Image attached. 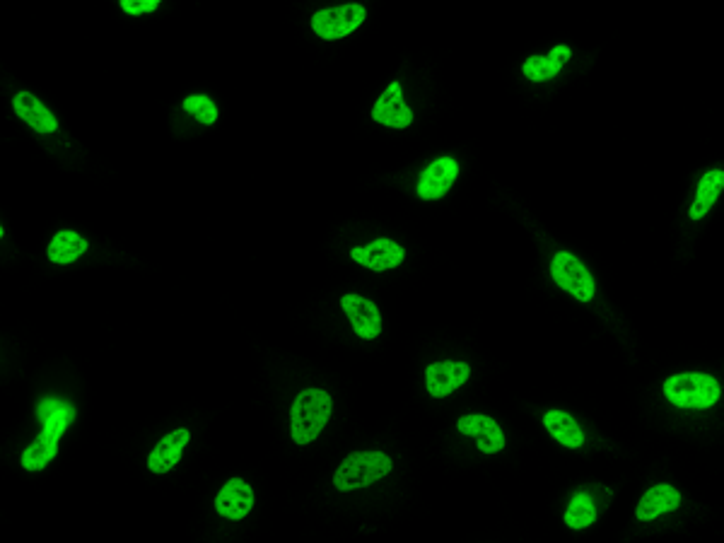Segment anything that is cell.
Listing matches in <instances>:
<instances>
[{"label":"cell","mask_w":724,"mask_h":543,"mask_svg":"<svg viewBox=\"0 0 724 543\" xmlns=\"http://www.w3.org/2000/svg\"><path fill=\"white\" fill-rule=\"evenodd\" d=\"M331 411H334V401L324 389H302L290 408V432L295 445L302 447L317 440L329 423Z\"/></svg>","instance_id":"obj_1"},{"label":"cell","mask_w":724,"mask_h":543,"mask_svg":"<svg viewBox=\"0 0 724 543\" xmlns=\"http://www.w3.org/2000/svg\"><path fill=\"white\" fill-rule=\"evenodd\" d=\"M394 461L384 452H353L341 461L334 474V486L341 493L358 488H370L391 474Z\"/></svg>","instance_id":"obj_2"},{"label":"cell","mask_w":724,"mask_h":543,"mask_svg":"<svg viewBox=\"0 0 724 543\" xmlns=\"http://www.w3.org/2000/svg\"><path fill=\"white\" fill-rule=\"evenodd\" d=\"M664 396L676 408L705 411L720 401L722 389L715 377L703 375V372H683V375H674L664 382Z\"/></svg>","instance_id":"obj_3"},{"label":"cell","mask_w":724,"mask_h":543,"mask_svg":"<svg viewBox=\"0 0 724 543\" xmlns=\"http://www.w3.org/2000/svg\"><path fill=\"white\" fill-rule=\"evenodd\" d=\"M75 411L66 404H61L51 413L49 418L44 420V428L34 437V442L29 445L25 452H22V469L25 471H42L46 469L51 459H56L58 454V440L63 437V432L68 430V425L73 423Z\"/></svg>","instance_id":"obj_4"},{"label":"cell","mask_w":724,"mask_h":543,"mask_svg":"<svg viewBox=\"0 0 724 543\" xmlns=\"http://www.w3.org/2000/svg\"><path fill=\"white\" fill-rule=\"evenodd\" d=\"M367 20V10L360 3H346L336 5V8L319 10L312 15V29L319 39L326 42H338V39L348 37L358 29L362 22Z\"/></svg>","instance_id":"obj_5"},{"label":"cell","mask_w":724,"mask_h":543,"mask_svg":"<svg viewBox=\"0 0 724 543\" xmlns=\"http://www.w3.org/2000/svg\"><path fill=\"white\" fill-rule=\"evenodd\" d=\"M551 276L565 293L577 297L580 302H589L594 297V278L587 266L570 251H558L551 261Z\"/></svg>","instance_id":"obj_6"},{"label":"cell","mask_w":724,"mask_h":543,"mask_svg":"<svg viewBox=\"0 0 724 543\" xmlns=\"http://www.w3.org/2000/svg\"><path fill=\"white\" fill-rule=\"evenodd\" d=\"M457 177V160H454V157H440V160H435L420 172L416 194L423 198V201H437V198L449 194V189H452Z\"/></svg>","instance_id":"obj_7"},{"label":"cell","mask_w":724,"mask_h":543,"mask_svg":"<svg viewBox=\"0 0 724 543\" xmlns=\"http://www.w3.org/2000/svg\"><path fill=\"white\" fill-rule=\"evenodd\" d=\"M471 367L466 362H454V360H442L432 362L425 370V387H428V394L435 396V399H445V396L454 394L461 384L469 382Z\"/></svg>","instance_id":"obj_8"},{"label":"cell","mask_w":724,"mask_h":543,"mask_svg":"<svg viewBox=\"0 0 724 543\" xmlns=\"http://www.w3.org/2000/svg\"><path fill=\"white\" fill-rule=\"evenodd\" d=\"M350 259H353L355 264L370 268V271H391V268L401 266V261L406 259V249L401 247V244L382 237L365 244V247H355L350 251Z\"/></svg>","instance_id":"obj_9"},{"label":"cell","mask_w":724,"mask_h":543,"mask_svg":"<svg viewBox=\"0 0 724 543\" xmlns=\"http://www.w3.org/2000/svg\"><path fill=\"white\" fill-rule=\"evenodd\" d=\"M341 309L348 314L353 331L365 341H372L382 334V314H379L377 305L362 295H343Z\"/></svg>","instance_id":"obj_10"},{"label":"cell","mask_w":724,"mask_h":543,"mask_svg":"<svg viewBox=\"0 0 724 543\" xmlns=\"http://www.w3.org/2000/svg\"><path fill=\"white\" fill-rule=\"evenodd\" d=\"M251 507H254V490L242 478H230L215 495V512L230 519V522H239V519L247 517Z\"/></svg>","instance_id":"obj_11"},{"label":"cell","mask_w":724,"mask_h":543,"mask_svg":"<svg viewBox=\"0 0 724 543\" xmlns=\"http://www.w3.org/2000/svg\"><path fill=\"white\" fill-rule=\"evenodd\" d=\"M372 119L389 128H408L413 124V112L406 104L404 90L399 83H391L372 107Z\"/></svg>","instance_id":"obj_12"},{"label":"cell","mask_w":724,"mask_h":543,"mask_svg":"<svg viewBox=\"0 0 724 543\" xmlns=\"http://www.w3.org/2000/svg\"><path fill=\"white\" fill-rule=\"evenodd\" d=\"M457 430L461 435L474 437L478 449L483 454H498L505 449V435H502L500 425L493 418L481 416V413H471V416H461L457 420Z\"/></svg>","instance_id":"obj_13"},{"label":"cell","mask_w":724,"mask_h":543,"mask_svg":"<svg viewBox=\"0 0 724 543\" xmlns=\"http://www.w3.org/2000/svg\"><path fill=\"white\" fill-rule=\"evenodd\" d=\"M189 440L191 432L186 428L169 432V435H165L160 442H157L153 452H150L148 469L153 471V474H169V471L179 464L181 457H184V447L189 445Z\"/></svg>","instance_id":"obj_14"},{"label":"cell","mask_w":724,"mask_h":543,"mask_svg":"<svg viewBox=\"0 0 724 543\" xmlns=\"http://www.w3.org/2000/svg\"><path fill=\"white\" fill-rule=\"evenodd\" d=\"M13 109L29 128H34V131L42 133V136L58 131V119L49 112V107H44L42 99L34 97L32 92H17L13 99Z\"/></svg>","instance_id":"obj_15"},{"label":"cell","mask_w":724,"mask_h":543,"mask_svg":"<svg viewBox=\"0 0 724 543\" xmlns=\"http://www.w3.org/2000/svg\"><path fill=\"white\" fill-rule=\"evenodd\" d=\"M681 507V493L669 483H659V486H652L642 495L638 502V510H635V517L640 522H652V519L667 515V512H674Z\"/></svg>","instance_id":"obj_16"},{"label":"cell","mask_w":724,"mask_h":543,"mask_svg":"<svg viewBox=\"0 0 724 543\" xmlns=\"http://www.w3.org/2000/svg\"><path fill=\"white\" fill-rule=\"evenodd\" d=\"M570 56V46L558 44L553 46L548 56H529L527 61H524L522 73L527 75L531 83H546V80L556 78L560 70H563L565 61H570Z\"/></svg>","instance_id":"obj_17"},{"label":"cell","mask_w":724,"mask_h":543,"mask_svg":"<svg viewBox=\"0 0 724 543\" xmlns=\"http://www.w3.org/2000/svg\"><path fill=\"white\" fill-rule=\"evenodd\" d=\"M543 428L551 432L553 440H558L560 445L568 449H580L585 445V432H582L580 423L565 411H548L543 416Z\"/></svg>","instance_id":"obj_18"},{"label":"cell","mask_w":724,"mask_h":543,"mask_svg":"<svg viewBox=\"0 0 724 543\" xmlns=\"http://www.w3.org/2000/svg\"><path fill=\"white\" fill-rule=\"evenodd\" d=\"M87 249H90V244H87V239L83 235H78V232L73 230H61L56 232L54 239L49 242L46 256H49V261H54V264L66 266L78 261Z\"/></svg>","instance_id":"obj_19"},{"label":"cell","mask_w":724,"mask_h":543,"mask_svg":"<svg viewBox=\"0 0 724 543\" xmlns=\"http://www.w3.org/2000/svg\"><path fill=\"white\" fill-rule=\"evenodd\" d=\"M722 189H724V169H712V172L705 174L698 184L696 198H693L691 210H688V218L691 220L705 218L708 210L715 206L717 196L722 194Z\"/></svg>","instance_id":"obj_20"},{"label":"cell","mask_w":724,"mask_h":543,"mask_svg":"<svg viewBox=\"0 0 724 543\" xmlns=\"http://www.w3.org/2000/svg\"><path fill=\"white\" fill-rule=\"evenodd\" d=\"M597 522V505L589 498V493L580 490V493L572 495L568 512H565V524L570 529H587Z\"/></svg>","instance_id":"obj_21"},{"label":"cell","mask_w":724,"mask_h":543,"mask_svg":"<svg viewBox=\"0 0 724 543\" xmlns=\"http://www.w3.org/2000/svg\"><path fill=\"white\" fill-rule=\"evenodd\" d=\"M181 107H184L186 114L194 116L198 124H203V126H213L215 121H218V116H220L218 104H215L213 99L206 97V95H191V97H186Z\"/></svg>","instance_id":"obj_22"},{"label":"cell","mask_w":724,"mask_h":543,"mask_svg":"<svg viewBox=\"0 0 724 543\" xmlns=\"http://www.w3.org/2000/svg\"><path fill=\"white\" fill-rule=\"evenodd\" d=\"M121 10L131 17H140V15H150L160 8V0H121Z\"/></svg>","instance_id":"obj_23"}]
</instances>
